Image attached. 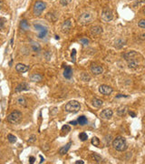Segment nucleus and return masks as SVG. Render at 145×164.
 Masks as SVG:
<instances>
[{"mask_svg": "<svg viewBox=\"0 0 145 164\" xmlns=\"http://www.w3.org/2000/svg\"><path fill=\"white\" fill-rule=\"evenodd\" d=\"M113 149L116 150L118 151H124L126 149H127V142H126V140L123 138V137H116V138L113 140Z\"/></svg>", "mask_w": 145, "mask_h": 164, "instance_id": "1", "label": "nucleus"}, {"mask_svg": "<svg viewBox=\"0 0 145 164\" xmlns=\"http://www.w3.org/2000/svg\"><path fill=\"white\" fill-rule=\"evenodd\" d=\"M22 118V113L18 110L11 112L7 118V120L11 124H18Z\"/></svg>", "mask_w": 145, "mask_h": 164, "instance_id": "2", "label": "nucleus"}, {"mask_svg": "<svg viewBox=\"0 0 145 164\" xmlns=\"http://www.w3.org/2000/svg\"><path fill=\"white\" fill-rule=\"evenodd\" d=\"M80 109H81V105L77 100H71L67 104H65V109L66 111L74 112V113L78 112L80 110Z\"/></svg>", "mask_w": 145, "mask_h": 164, "instance_id": "3", "label": "nucleus"}, {"mask_svg": "<svg viewBox=\"0 0 145 164\" xmlns=\"http://www.w3.org/2000/svg\"><path fill=\"white\" fill-rule=\"evenodd\" d=\"M34 28L36 31H38V38H45L46 37L48 33V27L44 25L38 24V23H35L34 24Z\"/></svg>", "mask_w": 145, "mask_h": 164, "instance_id": "4", "label": "nucleus"}, {"mask_svg": "<svg viewBox=\"0 0 145 164\" xmlns=\"http://www.w3.org/2000/svg\"><path fill=\"white\" fill-rule=\"evenodd\" d=\"M46 8V4L43 1H36L34 5V8H33V13L35 16H40L43 11Z\"/></svg>", "mask_w": 145, "mask_h": 164, "instance_id": "5", "label": "nucleus"}, {"mask_svg": "<svg viewBox=\"0 0 145 164\" xmlns=\"http://www.w3.org/2000/svg\"><path fill=\"white\" fill-rule=\"evenodd\" d=\"M93 14L89 13V12H85V13H82L80 18H79V23L82 25H86L91 23L93 21Z\"/></svg>", "mask_w": 145, "mask_h": 164, "instance_id": "6", "label": "nucleus"}, {"mask_svg": "<svg viewBox=\"0 0 145 164\" xmlns=\"http://www.w3.org/2000/svg\"><path fill=\"white\" fill-rule=\"evenodd\" d=\"M101 18L103 20L104 22H109L113 18V11L109 8H104L102 12V15H101Z\"/></svg>", "mask_w": 145, "mask_h": 164, "instance_id": "7", "label": "nucleus"}, {"mask_svg": "<svg viewBox=\"0 0 145 164\" xmlns=\"http://www.w3.org/2000/svg\"><path fill=\"white\" fill-rule=\"evenodd\" d=\"M30 68V67L27 65H25V64H22V63H18L16 64L15 66V70L19 73H26L27 72Z\"/></svg>", "mask_w": 145, "mask_h": 164, "instance_id": "8", "label": "nucleus"}, {"mask_svg": "<svg viewBox=\"0 0 145 164\" xmlns=\"http://www.w3.org/2000/svg\"><path fill=\"white\" fill-rule=\"evenodd\" d=\"M113 114V111L111 109H103L101 113H100V117L102 118H105V120H108V118H112Z\"/></svg>", "mask_w": 145, "mask_h": 164, "instance_id": "9", "label": "nucleus"}, {"mask_svg": "<svg viewBox=\"0 0 145 164\" xmlns=\"http://www.w3.org/2000/svg\"><path fill=\"white\" fill-rule=\"evenodd\" d=\"M99 91H100V93H102V95H106L107 96V95H110L111 93L113 92V88L107 85H102V86H100Z\"/></svg>", "mask_w": 145, "mask_h": 164, "instance_id": "10", "label": "nucleus"}, {"mask_svg": "<svg viewBox=\"0 0 145 164\" xmlns=\"http://www.w3.org/2000/svg\"><path fill=\"white\" fill-rule=\"evenodd\" d=\"M72 28V22H71V19H67L65 20V22L63 23V25H62V31H63L64 33H68L70 30H71Z\"/></svg>", "mask_w": 145, "mask_h": 164, "instance_id": "11", "label": "nucleus"}, {"mask_svg": "<svg viewBox=\"0 0 145 164\" xmlns=\"http://www.w3.org/2000/svg\"><path fill=\"white\" fill-rule=\"evenodd\" d=\"M91 71L93 75L95 76H98V75H101L102 72H103V68L101 67V66L98 65H93L91 67Z\"/></svg>", "mask_w": 145, "mask_h": 164, "instance_id": "12", "label": "nucleus"}, {"mask_svg": "<svg viewBox=\"0 0 145 164\" xmlns=\"http://www.w3.org/2000/svg\"><path fill=\"white\" fill-rule=\"evenodd\" d=\"M138 56H140V55L138 54V53L136 52V51H130V52L128 53H125V54L122 55V57H124V58L126 59V60H131V59H136L135 58V57H138Z\"/></svg>", "mask_w": 145, "mask_h": 164, "instance_id": "13", "label": "nucleus"}, {"mask_svg": "<svg viewBox=\"0 0 145 164\" xmlns=\"http://www.w3.org/2000/svg\"><path fill=\"white\" fill-rule=\"evenodd\" d=\"M64 77L65 79H70L73 77V69L70 66H66L65 68V71H64Z\"/></svg>", "mask_w": 145, "mask_h": 164, "instance_id": "14", "label": "nucleus"}, {"mask_svg": "<svg viewBox=\"0 0 145 164\" xmlns=\"http://www.w3.org/2000/svg\"><path fill=\"white\" fill-rule=\"evenodd\" d=\"M102 33V27H101L100 26H93L91 28V34L93 36H99Z\"/></svg>", "mask_w": 145, "mask_h": 164, "instance_id": "15", "label": "nucleus"}, {"mask_svg": "<svg viewBox=\"0 0 145 164\" xmlns=\"http://www.w3.org/2000/svg\"><path fill=\"white\" fill-rule=\"evenodd\" d=\"M29 90V85L27 83H20L17 87H15V92H21V91H25V90Z\"/></svg>", "mask_w": 145, "mask_h": 164, "instance_id": "16", "label": "nucleus"}, {"mask_svg": "<svg viewBox=\"0 0 145 164\" xmlns=\"http://www.w3.org/2000/svg\"><path fill=\"white\" fill-rule=\"evenodd\" d=\"M71 145H72V142H69V143H67L65 146L60 148V149H59V153H60L61 155H65V153H67V151H69Z\"/></svg>", "mask_w": 145, "mask_h": 164, "instance_id": "17", "label": "nucleus"}, {"mask_svg": "<svg viewBox=\"0 0 145 164\" xmlns=\"http://www.w3.org/2000/svg\"><path fill=\"white\" fill-rule=\"evenodd\" d=\"M128 61V66L131 68H137L139 67V62L136 59H131V60H127Z\"/></svg>", "mask_w": 145, "mask_h": 164, "instance_id": "18", "label": "nucleus"}, {"mask_svg": "<svg viewBox=\"0 0 145 164\" xmlns=\"http://www.w3.org/2000/svg\"><path fill=\"white\" fill-rule=\"evenodd\" d=\"M87 122H88V120H87V118L85 116H80L77 120V123L80 124L81 126H85L87 124Z\"/></svg>", "mask_w": 145, "mask_h": 164, "instance_id": "19", "label": "nucleus"}, {"mask_svg": "<svg viewBox=\"0 0 145 164\" xmlns=\"http://www.w3.org/2000/svg\"><path fill=\"white\" fill-rule=\"evenodd\" d=\"M30 79L34 82H40L43 79V77L40 74H34L30 77Z\"/></svg>", "mask_w": 145, "mask_h": 164, "instance_id": "20", "label": "nucleus"}, {"mask_svg": "<svg viewBox=\"0 0 145 164\" xmlns=\"http://www.w3.org/2000/svg\"><path fill=\"white\" fill-rule=\"evenodd\" d=\"M102 104H103V101H102V99H99V98H94L93 99V105L94 106V107L100 108V107H102Z\"/></svg>", "mask_w": 145, "mask_h": 164, "instance_id": "21", "label": "nucleus"}, {"mask_svg": "<svg viewBox=\"0 0 145 164\" xmlns=\"http://www.w3.org/2000/svg\"><path fill=\"white\" fill-rule=\"evenodd\" d=\"M20 27H21V29H23L24 31H27L29 29V24L27 23V21L26 20H21V22H20Z\"/></svg>", "mask_w": 145, "mask_h": 164, "instance_id": "22", "label": "nucleus"}, {"mask_svg": "<svg viewBox=\"0 0 145 164\" xmlns=\"http://www.w3.org/2000/svg\"><path fill=\"white\" fill-rule=\"evenodd\" d=\"M31 48H32L34 52H39V51L41 50V46H40L37 42H32V44H31Z\"/></svg>", "mask_w": 145, "mask_h": 164, "instance_id": "23", "label": "nucleus"}, {"mask_svg": "<svg viewBox=\"0 0 145 164\" xmlns=\"http://www.w3.org/2000/svg\"><path fill=\"white\" fill-rule=\"evenodd\" d=\"M17 102H18V104H19V105L24 106V107H26V104H27V101H26V98H25V97H23V96L19 97V98H17Z\"/></svg>", "mask_w": 145, "mask_h": 164, "instance_id": "24", "label": "nucleus"}, {"mask_svg": "<svg viewBox=\"0 0 145 164\" xmlns=\"http://www.w3.org/2000/svg\"><path fill=\"white\" fill-rule=\"evenodd\" d=\"M92 158H93V160H95V161L98 162V163L102 161V158L100 155H98V154H96V153H92Z\"/></svg>", "mask_w": 145, "mask_h": 164, "instance_id": "25", "label": "nucleus"}, {"mask_svg": "<svg viewBox=\"0 0 145 164\" xmlns=\"http://www.w3.org/2000/svg\"><path fill=\"white\" fill-rule=\"evenodd\" d=\"M125 40H123V39H118V40H116V42H115V47L116 48H122V47L125 45Z\"/></svg>", "mask_w": 145, "mask_h": 164, "instance_id": "26", "label": "nucleus"}, {"mask_svg": "<svg viewBox=\"0 0 145 164\" xmlns=\"http://www.w3.org/2000/svg\"><path fill=\"white\" fill-rule=\"evenodd\" d=\"M91 143L93 145V146L98 147V146L100 145V140H99V139H98L97 137H93V138L92 139V140H91Z\"/></svg>", "mask_w": 145, "mask_h": 164, "instance_id": "27", "label": "nucleus"}, {"mask_svg": "<svg viewBox=\"0 0 145 164\" xmlns=\"http://www.w3.org/2000/svg\"><path fill=\"white\" fill-rule=\"evenodd\" d=\"M7 140H8V141L10 142V143H15V142L16 141V137L12 135V134H8V135H7Z\"/></svg>", "mask_w": 145, "mask_h": 164, "instance_id": "28", "label": "nucleus"}, {"mask_svg": "<svg viewBox=\"0 0 145 164\" xmlns=\"http://www.w3.org/2000/svg\"><path fill=\"white\" fill-rule=\"evenodd\" d=\"M81 79L84 81H89L90 79H91V78H90V76H89L87 73H82V75H81Z\"/></svg>", "mask_w": 145, "mask_h": 164, "instance_id": "29", "label": "nucleus"}, {"mask_svg": "<svg viewBox=\"0 0 145 164\" xmlns=\"http://www.w3.org/2000/svg\"><path fill=\"white\" fill-rule=\"evenodd\" d=\"M79 139H80L82 141H85V140H87V139H88V135H87L85 132H82V133L79 134Z\"/></svg>", "mask_w": 145, "mask_h": 164, "instance_id": "30", "label": "nucleus"}, {"mask_svg": "<svg viewBox=\"0 0 145 164\" xmlns=\"http://www.w3.org/2000/svg\"><path fill=\"white\" fill-rule=\"evenodd\" d=\"M71 130V128L68 126V125H65V126H63V128H62V131H63V133H68L69 131Z\"/></svg>", "mask_w": 145, "mask_h": 164, "instance_id": "31", "label": "nucleus"}, {"mask_svg": "<svg viewBox=\"0 0 145 164\" xmlns=\"http://www.w3.org/2000/svg\"><path fill=\"white\" fill-rule=\"evenodd\" d=\"M46 18H47V19H49L51 22H54V21H55V20H56V18H55V17H54V15H53V14H50V13L47 14Z\"/></svg>", "mask_w": 145, "mask_h": 164, "instance_id": "32", "label": "nucleus"}, {"mask_svg": "<svg viewBox=\"0 0 145 164\" xmlns=\"http://www.w3.org/2000/svg\"><path fill=\"white\" fill-rule=\"evenodd\" d=\"M138 26L141 27V28H145V20L144 19H141V21L138 22Z\"/></svg>", "mask_w": 145, "mask_h": 164, "instance_id": "33", "label": "nucleus"}, {"mask_svg": "<svg viewBox=\"0 0 145 164\" xmlns=\"http://www.w3.org/2000/svg\"><path fill=\"white\" fill-rule=\"evenodd\" d=\"M71 1L72 0H60V4L62 5V6H64V7H65V6H67L68 4H70Z\"/></svg>", "mask_w": 145, "mask_h": 164, "instance_id": "34", "label": "nucleus"}, {"mask_svg": "<svg viewBox=\"0 0 145 164\" xmlns=\"http://www.w3.org/2000/svg\"><path fill=\"white\" fill-rule=\"evenodd\" d=\"M75 55H76V50L75 49H73L72 50V54H71V57H72V61L75 62Z\"/></svg>", "mask_w": 145, "mask_h": 164, "instance_id": "35", "label": "nucleus"}, {"mask_svg": "<svg viewBox=\"0 0 145 164\" xmlns=\"http://www.w3.org/2000/svg\"><path fill=\"white\" fill-rule=\"evenodd\" d=\"M144 3V0H137L136 2L133 4V7H139L140 5H142Z\"/></svg>", "mask_w": 145, "mask_h": 164, "instance_id": "36", "label": "nucleus"}, {"mask_svg": "<svg viewBox=\"0 0 145 164\" xmlns=\"http://www.w3.org/2000/svg\"><path fill=\"white\" fill-rule=\"evenodd\" d=\"M80 43L82 44L84 46H87L89 44V39H87V38H82V39H80Z\"/></svg>", "mask_w": 145, "mask_h": 164, "instance_id": "37", "label": "nucleus"}, {"mask_svg": "<svg viewBox=\"0 0 145 164\" xmlns=\"http://www.w3.org/2000/svg\"><path fill=\"white\" fill-rule=\"evenodd\" d=\"M36 140V136L35 135H31L30 138L28 140V143H33V142H35Z\"/></svg>", "mask_w": 145, "mask_h": 164, "instance_id": "38", "label": "nucleus"}, {"mask_svg": "<svg viewBox=\"0 0 145 164\" xmlns=\"http://www.w3.org/2000/svg\"><path fill=\"white\" fill-rule=\"evenodd\" d=\"M126 112V108H123V109H120L119 110H118V114L119 115H123V114H125Z\"/></svg>", "mask_w": 145, "mask_h": 164, "instance_id": "39", "label": "nucleus"}, {"mask_svg": "<svg viewBox=\"0 0 145 164\" xmlns=\"http://www.w3.org/2000/svg\"><path fill=\"white\" fill-rule=\"evenodd\" d=\"M35 157H33V156H31V157H29V162H30L31 164L34 163V162H35Z\"/></svg>", "mask_w": 145, "mask_h": 164, "instance_id": "40", "label": "nucleus"}, {"mask_svg": "<svg viewBox=\"0 0 145 164\" xmlns=\"http://www.w3.org/2000/svg\"><path fill=\"white\" fill-rule=\"evenodd\" d=\"M69 124H72V125H74V126H76V125H77L78 123H77V121H75V120H74V121H70Z\"/></svg>", "mask_w": 145, "mask_h": 164, "instance_id": "41", "label": "nucleus"}, {"mask_svg": "<svg viewBox=\"0 0 145 164\" xmlns=\"http://www.w3.org/2000/svg\"><path fill=\"white\" fill-rule=\"evenodd\" d=\"M129 114H130L131 116L132 117V118H135V117H136V114L134 113V112H132V111H130L129 112Z\"/></svg>", "mask_w": 145, "mask_h": 164, "instance_id": "42", "label": "nucleus"}, {"mask_svg": "<svg viewBox=\"0 0 145 164\" xmlns=\"http://www.w3.org/2000/svg\"><path fill=\"white\" fill-rule=\"evenodd\" d=\"M127 98V96H125V95H121V94H120V95H118V96H116V98Z\"/></svg>", "mask_w": 145, "mask_h": 164, "instance_id": "43", "label": "nucleus"}, {"mask_svg": "<svg viewBox=\"0 0 145 164\" xmlns=\"http://www.w3.org/2000/svg\"><path fill=\"white\" fill-rule=\"evenodd\" d=\"M85 162L82 161V160H77V161H75V164H84Z\"/></svg>", "mask_w": 145, "mask_h": 164, "instance_id": "44", "label": "nucleus"}, {"mask_svg": "<svg viewBox=\"0 0 145 164\" xmlns=\"http://www.w3.org/2000/svg\"><path fill=\"white\" fill-rule=\"evenodd\" d=\"M10 44H11V47H13V45H14V38H11Z\"/></svg>", "mask_w": 145, "mask_h": 164, "instance_id": "45", "label": "nucleus"}, {"mask_svg": "<svg viewBox=\"0 0 145 164\" xmlns=\"http://www.w3.org/2000/svg\"><path fill=\"white\" fill-rule=\"evenodd\" d=\"M40 159H41V160H40V163H43V162H44V160H45V159H44V158L42 157L41 155H40Z\"/></svg>", "mask_w": 145, "mask_h": 164, "instance_id": "46", "label": "nucleus"}, {"mask_svg": "<svg viewBox=\"0 0 145 164\" xmlns=\"http://www.w3.org/2000/svg\"><path fill=\"white\" fill-rule=\"evenodd\" d=\"M3 25H4V22H0V28L3 27Z\"/></svg>", "mask_w": 145, "mask_h": 164, "instance_id": "47", "label": "nucleus"}, {"mask_svg": "<svg viewBox=\"0 0 145 164\" xmlns=\"http://www.w3.org/2000/svg\"><path fill=\"white\" fill-rule=\"evenodd\" d=\"M55 39H59V37H58V36H55Z\"/></svg>", "mask_w": 145, "mask_h": 164, "instance_id": "48", "label": "nucleus"}, {"mask_svg": "<svg viewBox=\"0 0 145 164\" xmlns=\"http://www.w3.org/2000/svg\"><path fill=\"white\" fill-rule=\"evenodd\" d=\"M0 139H1V134H0Z\"/></svg>", "mask_w": 145, "mask_h": 164, "instance_id": "49", "label": "nucleus"}, {"mask_svg": "<svg viewBox=\"0 0 145 164\" xmlns=\"http://www.w3.org/2000/svg\"><path fill=\"white\" fill-rule=\"evenodd\" d=\"M0 121H1V120H0Z\"/></svg>", "mask_w": 145, "mask_h": 164, "instance_id": "50", "label": "nucleus"}]
</instances>
